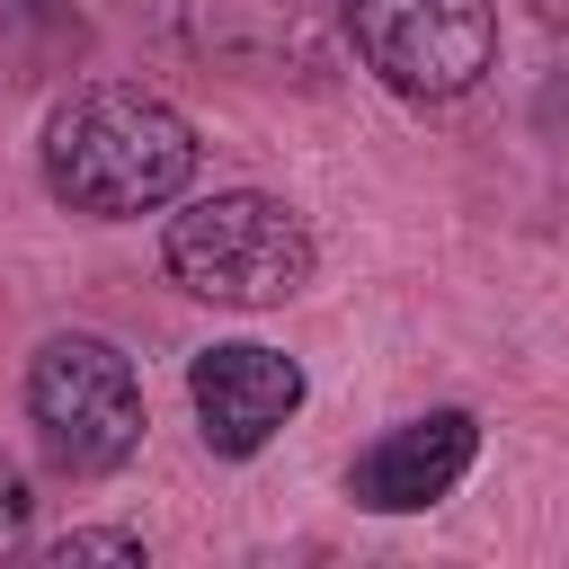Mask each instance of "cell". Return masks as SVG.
Here are the masks:
<instances>
[{"label":"cell","mask_w":569,"mask_h":569,"mask_svg":"<svg viewBox=\"0 0 569 569\" xmlns=\"http://www.w3.org/2000/svg\"><path fill=\"white\" fill-rule=\"evenodd\" d=\"M196 178V124L133 80H80L44 116V187L89 222H133L178 204Z\"/></svg>","instance_id":"obj_1"},{"label":"cell","mask_w":569,"mask_h":569,"mask_svg":"<svg viewBox=\"0 0 569 569\" xmlns=\"http://www.w3.org/2000/svg\"><path fill=\"white\" fill-rule=\"evenodd\" d=\"M169 276L196 293V302H222V311H276L311 284L320 249H311V222L267 196V187H222V196H196L169 213V240H160Z\"/></svg>","instance_id":"obj_2"},{"label":"cell","mask_w":569,"mask_h":569,"mask_svg":"<svg viewBox=\"0 0 569 569\" xmlns=\"http://www.w3.org/2000/svg\"><path fill=\"white\" fill-rule=\"evenodd\" d=\"M27 418L44 436V453L80 480L98 471H124L133 445H142V382H133V356L116 338H89V329H62L36 347L27 365Z\"/></svg>","instance_id":"obj_3"},{"label":"cell","mask_w":569,"mask_h":569,"mask_svg":"<svg viewBox=\"0 0 569 569\" xmlns=\"http://www.w3.org/2000/svg\"><path fill=\"white\" fill-rule=\"evenodd\" d=\"M347 36L365 71L400 98H462L498 62V9L489 0H347Z\"/></svg>","instance_id":"obj_4"},{"label":"cell","mask_w":569,"mask_h":569,"mask_svg":"<svg viewBox=\"0 0 569 569\" xmlns=\"http://www.w3.org/2000/svg\"><path fill=\"white\" fill-rule=\"evenodd\" d=\"M187 400H196V427L213 453H258L293 409H302V365L258 347V338H231V347H204L187 365Z\"/></svg>","instance_id":"obj_5"},{"label":"cell","mask_w":569,"mask_h":569,"mask_svg":"<svg viewBox=\"0 0 569 569\" xmlns=\"http://www.w3.org/2000/svg\"><path fill=\"white\" fill-rule=\"evenodd\" d=\"M471 462H480V418L471 409H427V418H400L382 445L356 453L347 498L373 507V516H418V507L453 498Z\"/></svg>","instance_id":"obj_6"},{"label":"cell","mask_w":569,"mask_h":569,"mask_svg":"<svg viewBox=\"0 0 569 569\" xmlns=\"http://www.w3.org/2000/svg\"><path fill=\"white\" fill-rule=\"evenodd\" d=\"M44 560L53 569H71V560H142V533H62V542H44Z\"/></svg>","instance_id":"obj_7"},{"label":"cell","mask_w":569,"mask_h":569,"mask_svg":"<svg viewBox=\"0 0 569 569\" xmlns=\"http://www.w3.org/2000/svg\"><path fill=\"white\" fill-rule=\"evenodd\" d=\"M27 542V480H18V462L0 453V560Z\"/></svg>","instance_id":"obj_8"},{"label":"cell","mask_w":569,"mask_h":569,"mask_svg":"<svg viewBox=\"0 0 569 569\" xmlns=\"http://www.w3.org/2000/svg\"><path fill=\"white\" fill-rule=\"evenodd\" d=\"M525 9H533L542 27H569V0H525Z\"/></svg>","instance_id":"obj_9"}]
</instances>
